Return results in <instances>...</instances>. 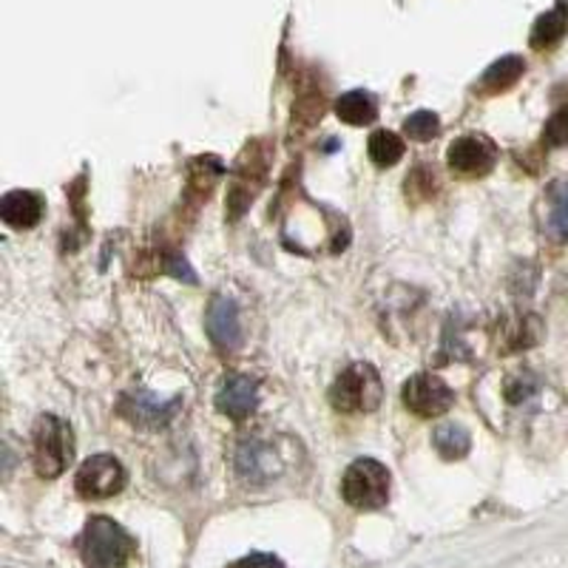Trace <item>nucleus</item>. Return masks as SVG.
Segmentation results:
<instances>
[{"instance_id":"1","label":"nucleus","mask_w":568,"mask_h":568,"mask_svg":"<svg viewBox=\"0 0 568 568\" xmlns=\"http://www.w3.org/2000/svg\"><path fill=\"white\" fill-rule=\"evenodd\" d=\"M542 389L546 387L529 369H500L486 378L484 387H478V400H486V415L495 420L497 429H504L540 409Z\"/></svg>"},{"instance_id":"2","label":"nucleus","mask_w":568,"mask_h":568,"mask_svg":"<svg viewBox=\"0 0 568 568\" xmlns=\"http://www.w3.org/2000/svg\"><path fill=\"white\" fill-rule=\"evenodd\" d=\"M293 458H296V444L291 438H284V435L251 433L236 446L233 466H236V475L245 484L271 486L273 480H278L284 471L291 469Z\"/></svg>"},{"instance_id":"3","label":"nucleus","mask_w":568,"mask_h":568,"mask_svg":"<svg viewBox=\"0 0 568 568\" xmlns=\"http://www.w3.org/2000/svg\"><path fill=\"white\" fill-rule=\"evenodd\" d=\"M271 160H273V145L258 136L251 140L245 149L240 151L236 162L231 169V185H227V220L236 222L247 213L262 187H265L267 174H271Z\"/></svg>"},{"instance_id":"4","label":"nucleus","mask_w":568,"mask_h":568,"mask_svg":"<svg viewBox=\"0 0 568 568\" xmlns=\"http://www.w3.org/2000/svg\"><path fill=\"white\" fill-rule=\"evenodd\" d=\"M134 540L111 517H91L78 540L80 560L85 568H123L134 557Z\"/></svg>"},{"instance_id":"5","label":"nucleus","mask_w":568,"mask_h":568,"mask_svg":"<svg viewBox=\"0 0 568 568\" xmlns=\"http://www.w3.org/2000/svg\"><path fill=\"white\" fill-rule=\"evenodd\" d=\"M74 458V433L58 415H40L32 429V464L40 478H60Z\"/></svg>"},{"instance_id":"6","label":"nucleus","mask_w":568,"mask_h":568,"mask_svg":"<svg viewBox=\"0 0 568 568\" xmlns=\"http://www.w3.org/2000/svg\"><path fill=\"white\" fill-rule=\"evenodd\" d=\"M384 384L382 375L373 364H349L342 375L336 378L333 389H329V400L338 413L349 415H369L382 407Z\"/></svg>"},{"instance_id":"7","label":"nucleus","mask_w":568,"mask_h":568,"mask_svg":"<svg viewBox=\"0 0 568 568\" xmlns=\"http://www.w3.org/2000/svg\"><path fill=\"white\" fill-rule=\"evenodd\" d=\"M393 475L373 458H358L349 464L342 480V497L358 511H378L389 504Z\"/></svg>"},{"instance_id":"8","label":"nucleus","mask_w":568,"mask_h":568,"mask_svg":"<svg viewBox=\"0 0 568 568\" xmlns=\"http://www.w3.org/2000/svg\"><path fill=\"white\" fill-rule=\"evenodd\" d=\"M125 466L114 458V455H94V458L83 460V466L74 475V489L85 500H105L125 489Z\"/></svg>"},{"instance_id":"9","label":"nucleus","mask_w":568,"mask_h":568,"mask_svg":"<svg viewBox=\"0 0 568 568\" xmlns=\"http://www.w3.org/2000/svg\"><path fill=\"white\" fill-rule=\"evenodd\" d=\"M404 404L420 418H440L455 404V393L435 373H418L404 384Z\"/></svg>"},{"instance_id":"10","label":"nucleus","mask_w":568,"mask_h":568,"mask_svg":"<svg viewBox=\"0 0 568 568\" xmlns=\"http://www.w3.org/2000/svg\"><path fill=\"white\" fill-rule=\"evenodd\" d=\"M446 162L455 174L464 176H484L495 169L497 162V145L484 134H466L449 145L446 151Z\"/></svg>"},{"instance_id":"11","label":"nucleus","mask_w":568,"mask_h":568,"mask_svg":"<svg viewBox=\"0 0 568 568\" xmlns=\"http://www.w3.org/2000/svg\"><path fill=\"white\" fill-rule=\"evenodd\" d=\"M180 400H160L156 395L145 393V389H131L120 398V415L131 420L134 426H145V429H156L165 426L174 418Z\"/></svg>"},{"instance_id":"12","label":"nucleus","mask_w":568,"mask_h":568,"mask_svg":"<svg viewBox=\"0 0 568 568\" xmlns=\"http://www.w3.org/2000/svg\"><path fill=\"white\" fill-rule=\"evenodd\" d=\"M207 336L220 349H240L242 347V316L240 304L231 296H216L207 307Z\"/></svg>"},{"instance_id":"13","label":"nucleus","mask_w":568,"mask_h":568,"mask_svg":"<svg viewBox=\"0 0 568 568\" xmlns=\"http://www.w3.org/2000/svg\"><path fill=\"white\" fill-rule=\"evenodd\" d=\"M258 387L251 375H231L216 395V409L233 420H245L256 413Z\"/></svg>"},{"instance_id":"14","label":"nucleus","mask_w":568,"mask_h":568,"mask_svg":"<svg viewBox=\"0 0 568 568\" xmlns=\"http://www.w3.org/2000/svg\"><path fill=\"white\" fill-rule=\"evenodd\" d=\"M0 213H3V222L9 227H18V231H29L40 222L43 216V200L32 191H9L3 196V205H0Z\"/></svg>"},{"instance_id":"15","label":"nucleus","mask_w":568,"mask_h":568,"mask_svg":"<svg viewBox=\"0 0 568 568\" xmlns=\"http://www.w3.org/2000/svg\"><path fill=\"white\" fill-rule=\"evenodd\" d=\"M542 233L555 242L568 245V182H555L546 191V207H542Z\"/></svg>"},{"instance_id":"16","label":"nucleus","mask_w":568,"mask_h":568,"mask_svg":"<svg viewBox=\"0 0 568 568\" xmlns=\"http://www.w3.org/2000/svg\"><path fill=\"white\" fill-rule=\"evenodd\" d=\"M225 174V165H222L220 156H200V160L191 162L187 169V182L185 194L191 202H205L213 194V185L220 182V176Z\"/></svg>"},{"instance_id":"17","label":"nucleus","mask_w":568,"mask_h":568,"mask_svg":"<svg viewBox=\"0 0 568 568\" xmlns=\"http://www.w3.org/2000/svg\"><path fill=\"white\" fill-rule=\"evenodd\" d=\"M540 318L517 316L500 322V353H520V349L535 347L540 338Z\"/></svg>"},{"instance_id":"18","label":"nucleus","mask_w":568,"mask_h":568,"mask_svg":"<svg viewBox=\"0 0 568 568\" xmlns=\"http://www.w3.org/2000/svg\"><path fill=\"white\" fill-rule=\"evenodd\" d=\"M524 71H526L524 58H517V54H506V58L495 60V63L484 71V78H480L478 89L486 91V94H500V91L511 89L517 80L524 78Z\"/></svg>"},{"instance_id":"19","label":"nucleus","mask_w":568,"mask_h":568,"mask_svg":"<svg viewBox=\"0 0 568 568\" xmlns=\"http://www.w3.org/2000/svg\"><path fill=\"white\" fill-rule=\"evenodd\" d=\"M336 114L338 120L347 125H367L378 116V103H375V98L369 91L355 89L336 100Z\"/></svg>"},{"instance_id":"20","label":"nucleus","mask_w":568,"mask_h":568,"mask_svg":"<svg viewBox=\"0 0 568 568\" xmlns=\"http://www.w3.org/2000/svg\"><path fill=\"white\" fill-rule=\"evenodd\" d=\"M433 446H435V453H438L444 460H460L469 455L471 438L464 426L444 424L433 433Z\"/></svg>"},{"instance_id":"21","label":"nucleus","mask_w":568,"mask_h":568,"mask_svg":"<svg viewBox=\"0 0 568 568\" xmlns=\"http://www.w3.org/2000/svg\"><path fill=\"white\" fill-rule=\"evenodd\" d=\"M367 151L369 160L375 162V169H393L395 162L404 156V140L398 134H393V131L382 129L369 136Z\"/></svg>"},{"instance_id":"22","label":"nucleus","mask_w":568,"mask_h":568,"mask_svg":"<svg viewBox=\"0 0 568 568\" xmlns=\"http://www.w3.org/2000/svg\"><path fill=\"white\" fill-rule=\"evenodd\" d=\"M566 27H568V18L560 12V9L540 14L535 29H531V45H535L537 52H546V49L560 43L562 34H566Z\"/></svg>"},{"instance_id":"23","label":"nucleus","mask_w":568,"mask_h":568,"mask_svg":"<svg viewBox=\"0 0 568 568\" xmlns=\"http://www.w3.org/2000/svg\"><path fill=\"white\" fill-rule=\"evenodd\" d=\"M324 109H327V100H324L322 91L307 89L298 94L296 105H293V131H307L311 125H316L324 116Z\"/></svg>"},{"instance_id":"24","label":"nucleus","mask_w":568,"mask_h":568,"mask_svg":"<svg viewBox=\"0 0 568 568\" xmlns=\"http://www.w3.org/2000/svg\"><path fill=\"white\" fill-rule=\"evenodd\" d=\"M438 131H440V120L435 111H415V114H409L407 123H404V134L415 142L435 140Z\"/></svg>"},{"instance_id":"25","label":"nucleus","mask_w":568,"mask_h":568,"mask_svg":"<svg viewBox=\"0 0 568 568\" xmlns=\"http://www.w3.org/2000/svg\"><path fill=\"white\" fill-rule=\"evenodd\" d=\"M542 140L549 149H562L568 145V105L557 109L555 114L549 116V123H546V131H542Z\"/></svg>"},{"instance_id":"26","label":"nucleus","mask_w":568,"mask_h":568,"mask_svg":"<svg viewBox=\"0 0 568 568\" xmlns=\"http://www.w3.org/2000/svg\"><path fill=\"white\" fill-rule=\"evenodd\" d=\"M438 191V176L433 174L429 169H418L407 176V194L409 200H426V196H433Z\"/></svg>"},{"instance_id":"27","label":"nucleus","mask_w":568,"mask_h":568,"mask_svg":"<svg viewBox=\"0 0 568 568\" xmlns=\"http://www.w3.org/2000/svg\"><path fill=\"white\" fill-rule=\"evenodd\" d=\"M162 267H165V273H171L174 278H180V282L196 284L194 267L187 265L185 256H182L180 251H162Z\"/></svg>"},{"instance_id":"28","label":"nucleus","mask_w":568,"mask_h":568,"mask_svg":"<svg viewBox=\"0 0 568 568\" xmlns=\"http://www.w3.org/2000/svg\"><path fill=\"white\" fill-rule=\"evenodd\" d=\"M233 568H287L278 557L265 555V551H256V555H247L245 560H240Z\"/></svg>"},{"instance_id":"29","label":"nucleus","mask_w":568,"mask_h":568,"mask_svg":"<svg viewBox=\"0 0 568 568\" xmlns=\"http://www.w3.org/2000/svg\"><path fill=\"white\" fill-rule=\"evenodd\" d=\"M557 9H560V12L568 18V0H557Z\"/></svg>"}]
</instances>
